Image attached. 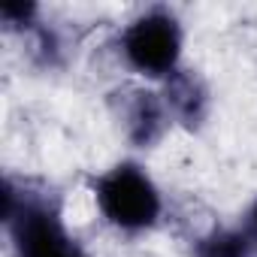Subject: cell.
Wrapping results in <instances>:
<instances>
[{
  "label": "cell",
  "instance_id": "cell-1",
  "mask_svg": "<svg viewBox=\"0 0 257 257\" xmlns=\"http://www.w3.org/2000/svg\"><path fill=\"white\" fill-rule=\"evenodd\" d=\"M4 224L13 257H91L64 221L52 191L4 179Z\"/></svg>",
  "mask_w": 257,
  "mask_h": 257
},
{
  "label": "cell",
  "instance_id": "cell-2",
  "mask_svg": "<svg viewBox=\"0 0 257 257\" xmlns=\"http://www.w3.org/2000/svg\"><path fill=\"white\" fill-rule=\"evenodd\" d=\"M91 197L103 221L124 233L140 236L161 224L164 215V194L152 173L140 161H115L103 173L91 179Z\"/></svg>",
  "mask_w": 257,
  "mask_h": 257
},
{
  "label": "cell",
  "instance_id": "cell-3",
  "mask_svg": "<svg viewBox=\"0 0 257 257\" xmlns=\"http://www.w3.org/2000/svg\"><path fill=\"white\" fill-rule=\"evenodd\" d=\"M118 55L131 73L149 82H167L182 70V55H185L182 19L167 7L143 10L118 34Z\"/></svg>",
  "mask_w": 257,
  "mask_h": 257
},
{
  "label": "cell",
  "instance_id": "cell-4",
  "mask_svg": "<svg viewBox=\"0 0 257 257\" xmlns=\"http://www.w3.org/2000/svg\"><path fill=\"white\" fill-rule=\"evenodd\" d=\"M121 118V131L131 140V146L137 149H152L164 140V134L170 131V112L167 103L161 97V91H149V88H134L127 91L118 109Z\"/></svg>",
  "mask_w": 257,
  "mask_h": 257
},
{
  "label": "cell",
  "instance_id": "cell-5",
  "mask_svg": "<svg viewBox=\"0 0 257 257\" xmlns=\"http://www.w3.org/2000/svg\"><path fill=\"white\" fill-rule=\"evenodd\" d=\"M161 85H164L161 97L167 103L173 124H182L188 131L203 127V121L209 118V109H212V94H209V85L203 82V76L197 70L182 67L176 76H170Z\"/></svg>",
  "mask_w": 257,
  "mask_h": 257
},
{
  "label": "cell",
  "instance_id": "cell-6",
  "mask_svg": "<svg viewBox=\"0 0 257 257\" xmlns=\"http://www.w3.org/2000/svg\"><path fill=\"white\" fill-rule=\"evenodd\" d=\"M254 245L245 227H212L194 242V257H254Z\"/></svg>",
  "mask_w": 257,
  "mask_h": 257
},
{
  "label": "cell",
  "instance_id": "cell-7",
  "mask_svg": "<svg viewBox=\"0 0 257 257\" xmlns=\"http://www.w3.org/2000/svg\"><path fill=\"white\" fill-rule=\"evenodd\" d=\"M0 16H4L7 25H25V28H31L34 19L40 16V7H34V4H4V7H0Z\"/></svg>",
  "mask_w": 257,
  "mask_h": 257
},
{
  "label": "cell",
  "instance_id": "cell-8",
  "mask_svg": "<svg viewBox=\"0 0 257 257\" xmlns=\"http://www.w3.org/2000/svg\"><path fill=\"white\" fill-rule=\"evenodd\" d=\"M242 227H245V233H248V239H251V245H254V251H257V197L251 200V206H248V212H245Z\"/></svg>",
  "mask_w": 257,
  "mask_h": 257
}]
</instances>
